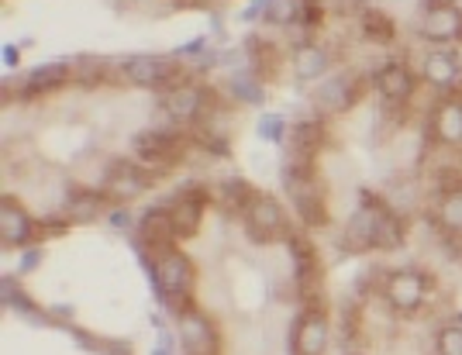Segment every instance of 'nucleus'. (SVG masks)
Here are the masks:
<instances>
[{"label":"nucleus","mask_w":462,"mask_h":355,"mask_svg":"<svg viewBox=\"0 0 462 355\" xmlns=\"http://www.w3.org/2000/svg\"><path fill=\"white\" fill-rule=\"evenodd\" d=\"M300 11H304V0H270L266 24H273V28H290V24L300 21Z\"/></svg>","instance_id":"c85d7f7f"},{"label":"nucleus","mask_w":462,"mask_h":355,"mask_svg":"<svg viewBox=\"0 0 462 355\" xmlns=\"http://www.w3.org/2000/svg\"><path fill=\"white\" fill-rule=\"evenodd\" d=\"M242 221H245L249 238L259 241V245H270L276 238H290L287 207L276 197H270V194H255V200L249 204V211L242 214Z\"/></svg>","instance_id":"6e6552de"},{"label":"nucleus","mask_w":462,"mask_h":355,"mask_svg":"<svg viewBox=\"0 0 462 355\" xmlns=\"http://www.w3.org/2000/svg\"><path fill=\"white\" fill-rule=\"evenodd\" d=\"M373 86H376V94L383 97L386 107H401V104H407V100L414 97L418 77L411 73V66H404L401 59H393V62H383V66L376 69Z\"/></svg>","instance_id":"dca6fc26"},{"label":"nucleus","mask_w":462,"mask_h":355,"mask_svg":"<svg viewBox=\"0 0 462 355\" xmlns=\"http://www.w3.org/2000/svg\"><path fill=\"white\" fill-rule=\"evenodd\" d=\"M435 224L442 228L445 235H462V183H452L439 194Z\"/></svg>","instance_id":"4be33fe9"},{"label":"nucleus","mask_w":462,"mask_h":355,"mask_svg":"<svg viewBox=\"0 0 462 355\" xmlns=\"http://www.w3.org/2000/svg\"><path fill=\"white\" fill-rule=\"evenodd\" d=\"M255 135L263 141H270V145H283L290 135V128H287V121H283V114H259Z\"/></svg>","instance_id":"c756f323"},{"label":"nucleus","mask_w":462,"mask_h":355,"mask_svg":"<svg viewBox=\"0 0 462 355\" xmlns=\"http://www.w3.org/2000/svg\"><path fill=\"white\" fill-rule=\"evenodd\" d=\"M383 296L393 311L414 314V311H421L424 304H428V296H431V277L421 273V269H393L383 279Z\"/></svg>","instance_id":"1a4fd4ad"},{"label":"nucleus","mask_w":462,"mask_h":355,"mask_svg":"<svg viewBox=\"0 0 462 355\" xmlns=\"http://www.w3.org/2000/svg\"><path fill=\"white\" fill-rule=\"evenodd\" d=\"M0 296H4V307H11L14 314L28 317V321H35V324H45V321H49V317L35 307V300L21 290L18 277H4V283H0Z\"/></svg>","instance_id":"bb28decb"},{"label":"nucleus","mask_w":462,"mask_h":355,"mask_svg":"<svg viewBox=\"0 0 462 355\" xmlns=\"http://www.w3.org/2000/svg\"><path fill=\"white\" fill-rule=\"evenodd\" d=\"M328 69H331V56H328V49L321 45H297L293 49V77L300 79V83H310V79H325Z\"/></svg>","instance_id":"aec40b11"},{"label":"nucleus","mask_w":462,"mask_h":355,"mask_svg":"<svg viewBox=\"0 0 462 355\" xmlns=\"http://www.w3.org/2000/svg\"><path fill=\"white\" fill-rule=\"evenodd\" d=\"M204 52H208V39H193V41H187V45H180V49H176V56H180V59H197V56H204Z\"/></svg>","instance_id":"473e14b6"},{"label":"nucleus","mask_w":462,"mask_h":355,"mask_svg":"<svg viewBox=\"0 0 462 355\" xmlns=\"http://www.w3.org/2000/svg\"><path fill=\"white\" fill-rule=\"evenodd\" d=\"M280 179H283V190H287L297 217L304 224H310V228L325 224L328 207H325V194H321V183L314 177V166H283Z\"/></svg>","instance_id":"7ed1b4c3"},{"label":"nucleus","mask_w":462,"mask_h":355,"mask_svg":"<svg viewBox=\"0 0 462 355\" xmlns=\"http://www.w3.org/2000/svg\"><path fill=\"white\" fill-rule=\"evenodd\" d=\"M138 259H142V266L149 273V283H152L155 296L162 300V307H170V304H173L176 311L187 307V300L193 294V283H197V269H193L190 256H183L173 245V249H166L159 256L138 252Z\"/></svg>","instance_id":"f257e3e1"},{"label":"nucleus","mask_w":462,"mask_h":355,"mask_svg":"<svg viewBox=\"0 0 462 355\" xmlns=\"http://www.w3.org/2000/svg\"><path fill=\"white\" fill-rule=\"evenodd\" d=\"M431 135L445 149H462V97L445 94L431 114Z\"/></svg>","instance_id":"a211bd4d"},{"label":"nucleus","mask_w":462,"mask_h":355,"mask_svg":"<svg viewBox=\"0 0 462 355\" xmlns=\"http://www.w3.org/2000/svg\"><path fill=\"white\" fill-rule=\"evenodd\" d=\"M266 7H270V0H252L249 7L242 11V21H245V24H255V21H266Z\"/></svg>","instance_id":"72a5a7b5"},{"label":"nucleus","mask_w":462,"mask_h":355,"mask_svg":"<svg viewBox=\"0 0 462 355\" xmlns=\"http://www.w3.org/2000/svg\"><path fill=\"white\" fill-rule=\"evenodd\" d=\"M107 207V197L104 190H77L69 204H66V221L69 224H87V221H97Z\"/></svg>","instance_id":"b1692460"},{"label":"nucleus","mask_w":462,"mask_h":355,"mask_svg":"<svg viewBox=\"0 0 462 355\" xmlns=\"http://www.w3.org/2000/svg\"><path fill=\"white\" fill-rule=\"evenodd\" d=\"M225 90H228L238 104H249V107H263V104H266V86H263V79L255 77L249 66L238 69V73H231V77L225 79Z\"/></svg>","instance_id":"5701e85b"},{"label":"nucleus","mask_w":462,"mask_h":355,"mask_svg":"<svg viewBox=\"0 0 462 355\" xmlns=\"http://www.w3.org/2000/svg\"><path fill=\"white\" fill-rule=\"evenodd\" d=\"M421 79L428 83V86L442 90V94H452L456 83L462 79L459 52H456L452 45H435L421 62Z\"/></svg>","instance_id":"f3484780"},{"label":"nucleus","mask_w":462,"mask_h":355,"mask_svg":"<svg viewBox=\"0 0 462 355\" xmlns=\"http://www.w3.org/2000/svg\"><path fill=\"white\" fill-rule=\"evenodd\" d=\"M183 145H187V139L176 128H149V132H138L135 135L132 152H135V159L145 169L162 173V169H170L176 159L183 156Z\"/></svg>","instance_id":"423d86ee"},{"label":"nucleus","mask_w":462,"mask_h":355,"mask_svg":"<svg viewBox=\"0 0 462 355\" xmlns=\"http://www.w3.org/2000/svg\"><path fill=\"white\" fill-rule=\"evenodd\" d=\"M149 355H173V338L166 335V332H159V345Z\"/></svg>","instance_id":"4c0bfd02"},{"label":"nucleus","mask_w":462,"mask_h":355,"mask_svg":"<svg viewBox=\"0 0 462 355\" xmlns=\"http://www.w3.org/2000/svg\"><path fill=\"white\" fill-rule=\"evenodd\" d=\"M73 69L79 73V79H83V86H100V83L107 79V73H111V66H107V59H100V56H79Z\"/></svg>","instance_id":"7c9ffc66"},{"label":"nucleus","mask_w":462,"mask_h":355,"mask_svg":"<svg viewBox=\"0 0 462 355\" xmlns=\"http://www.w3.org/2000/svg\"><path fill=\"white\" fill-rule=\"evenodd\" d=\"M459 321H462V314H459Z\"/></svg>","instance_id":"58836bf2"},{"label":"nucleus","mask_w":462,"mask_h":355,"mask_svg":"<svg viewBox=\"0 0 462 355\" xmlns=\"http://www.w3.org/2000/svg\"><path fill=\"white\" fill-rule=\"evenodd\" d=\"M176 241L180 238H176L173 217H170L166 204H152L149 211H142V217H138V252L159 256V252L173 249Z\"/></svg>","instance_id":"9b49d317"},{"label":"nucleus","mask_w":462,"mask_h":355,"mask_svg":"<svg viewBox=\"0 0 462 355\" xmlns=\"http://www.w3.org/2000/svg\"><path fill=\"white\" fill-rule=\"evenodd\" d=\"M152 187V173L138 159H115L104 173V194L121 200H135Z\"/></svg>","instance_id":"ddd939ff"},{"label":"nucleus","mask_w":462,"mask_h":355,"mask_svg":"<svg viewBox=\"0 0 462 355\" xmlns=\"http://www.w3.org/2000/svg\"><path fill=\"white\" fill-rule=\"evenodd\" d=\"M287 245L290 259H293V277L300 279V283H314L318 279V252H314V245L304 241L300 235H290Z\"/></svg>","instance_id":"cd10ccee"},{"label":"nucleus","mask_w":462,"mask_h":355,"mask_svg":"<svg viewBox=\"0 0 462 355\" xmlns=\"http://www.w3.org/2000/svg\"><path fill=\"white\" fill-rule=\"evenodd\" d=\"M170 217H173L176 238H190L200 232V221H204V207H208V194L200 183H187L180 187L173 197L166 200Z\"/></svg>","instance_id":"f8f14e48"},{"label":"nucleus","mask_w":462,"mask_h":355,"mask_svg":"<svg viewBox=\"0 0 462 355\" xmlns=\"http://www.w3.org/2000/svg\"><path fill=\"white\" fill-rule=\"evenodd\" d=\"M214 94L200 83H176L162 94V111L173 121H200L208 111H211Z\"/></svg>","instance_id":"4468645a"},{"label":"nucleus","mask_w":462,"mask_h":355,"mask_svg":"<svg viewBox=\"0 0 462 355\" xmlns=\"http://www.w3.org/2000/svg\"><path fill=\"white\" fill-rule=\"evenodd\" d=\"M366 94V79L363 73H356V69H338V73H331L318 83V90H314V107L321 111V114H348L359 100Z\"/></svg>","instance_id":"20e7f679"},{"label":"nucleus","mask_w":462,"mask_h":355,"mask_svg":"<svg viewBox=\"0 0 462 355\" xmlns=\"http://www.w3.org/2000/svg\"><path fill=\"white\" fill-rule=\"evenodd\" d=\"M107 224H111V228H117V232H125V228L132 224V214H128L125 207H117V211H111V214H107Z\"/></svg>","instance_id":"e433bc0d"},{"label":"nucleus","mask_w":462,"mask_h":355,"mask_svg":"<svg viewBox=\"0 0 462 355\" xmlns=\"http://www.w3.org/2000/svg\"><path fill=\"white\" fill-rule=\"evenodd\" d=\"M359 32H363V39L376 41V45H386V41L397 39V24L380 7H363L359 11Z\"/></svg>","instance_id":"393cba45"},{"label":"nucleus","mask_w":462,"mask_h":355,"mask_svg":"<svg viewBox=\"0 0 462 355\" xmlns=\"http://www.w3.org/2000/svg\"><path fill=\"white\" fill-rule=\"evenodd\" d=\"M69 77H73V66H69V62H42V66H35V69L24 77L21 90L32 94V97H35V94H49V90L62 86Z\"/></svg>","instance_id":"412c9836"},{"label":"nucleus","mask_w":462,"mask_h":355,"mask_svg":"<svg viewBox=\"0 0 462 355\" xmlns=\"http://www.w3.org/2000/svg\"><path fill=\"white\" fill-rule=\"evenodd\" d=\"M0 235H4V245L24 249V245H32V238L39 235V221L28 214L18 200L7 197L0 207Z\"/></svg>","instance_id":"6ab92c4d"},{"label":"nucleus","mask_w":462,"mask_h":355,"mask_svg":"<svg viewBox=\"0 0 462 355\" xmlns=\"http://www.w3.org/2000/svg\"><path fill=\"white\" fill-rule=\"evenodd\" d=\"M39 262H42V249H35V245H32V249H24V256H21V277H24V273H32Z\"/></svg>","instance_id":"f704fd0d"},{"label":"nucleus","mask_w":462,"mask_h":355,"mask_svg":"<svg viewBox=\"0 0 462 355\" xmlns=\"http://www.w3.org/2000/svg\"><path fill=\"white\" fill-rule=\"evenodd\" d=\"M176 332H180L183 355H217L221 352V341H217L214 324L200 314L197 307H190V304L176 311Z\"/></svg>","instance_id":"9d476101"},{"label":"nucleus","mask_w":462,"mask_h":355,"mask_svg":"<svg viewBox=\"0 0 462 355\" xmlns=\"http://www.w3.org/2000/svg\"><path fill=\"white\" fill-rule=\"evenodd\" d=\"M121 77L132 86L145 90H170L183 77V59L180 56H132L121 62Z\"/></svg>","instance_id":"39448f33"},{"label":"nucleus","mask_w":462,"mask_h":355,"mask_svg":"<svg viewBox=\"0 0 462 355\" xmlns=\"http://www.w3.org/2000/svg\"><path fill=\"white\" fill-rule=\"evenodd\" d=\"M390 200H383L373 190H363L359 194V204L356 211L348 214L346 228H342V245L348 252L363 256V252H376V241H380V221H383Z\"/></svg>","instance_id":"f03ea898"},{"label":"nucleus","mask_w":462,"mask_h":355,"mask_svg":"<svg viewBox=\"0 0 462 355\" xmlns=\"http://www.w3.org/2000/svg\"><path fill=\"white\" fill-rule=\"evenodd\" d=\"M255 194H259V190L242 177H228L221 187H217V200H221V207L231 211V214H245L249 204L255 200Z\"/></svg>","instance_id":"a878e982"},{"label":"nucleus","mask_w":462,"mask_h":355,"mask_svg":"<svg viewBox=\"0 0 462 355\" xmlns=\"http://www.w3.org/2000/svg\"><path fill=\"white\" fill-rule=\"evenodd\" d=\"M418 35L431 45H456L462 41V7L456 0H421Z\"/></svg>","instance_id":"0eeeda50"},{"label":"nucleus","mask_w":462,"mask_h":355,"mask_svg":"<svg viewBox=\"0 0 462 355\" xmlns=\"http://www.w3.org/2000/svg\"><path fill=\"white\" fill-rule=\"evenodd\" d=\"M435 352L439 355H462V321L442 324L435 335Z\"/></svg>","instance_id":"2f4dec72"},{"label":"nucleus","mask_w":462,"mask_h":355,"mask_svg":"<svg viewBox=\"0 0 462 355\" xmlns=\"http://www.w3.org/2000/svg\"><path fill=\"white\" fill-rule=\"evenodd\" d=\"M0 59H4V66H7V69H14V66L21 62V45L7 41V45H4V52H0Z\"/></svg>","instance_id":"c9c22d12"},{"label":"nucleus","mask_w":462,"mask_h":355,"mask_svg":"<svg viewBox=\"0 0 462 355\" xmlns=\"http://www.w3.org/2000/svg\"><path fill=\"white\" fill-rule=\"evenodd\" d=\"M328 341H331V321L321 307H308L297 317L293 335H290V349L293 355H325Z\"/></svg>","instance_id":"2eb2a0df"}]
</instances>
